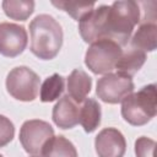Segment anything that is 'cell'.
<instances>
[{
  "label": "cell",
  "mask_w": 157,
  "mask_h": 157,
  "mask_svg": "<svg viewBox=\"0 0 157 157\" xmlns=\"http://www.w3.org/2000/svg\"><path fill=\"white\" fill-rule=\"evenodd\" d=\"M141 21L140 4L132 0L114 1L110 6L101 5L96 9V38L109 39L124 47L128 44L134 27Z\"/></svg>",
  "instance_id": "6da1fadb"
},
{
  "label": "cell",
  "mask_w": 157,
  "mask_h": 157,
  "mask_svg": "<svg viewBox=\"0 0 157 157\" xmlns=\"http://www.w3.org/2000/svg\"><path fill=\"white\" fill-rule=\"evenodd\" d=\"M31 52L42 60L54 59L63 45V29L50 15L40 13L29 23Z\"/></svg>",
  "instance_id": "7a4b0ae2"
},
{
  "label": "cell",
  "mask_w": 157,
  "mask_h": 157,
  "mask_svg": "<svg viewBox=\"0 0 157 157\" xmlns=\"http://www.w3.org/2000/svg\"><path fill=\"white\" fill-rule=\"evenodd\" d=\"M157 113L156 85L144 86L140 91L130 93L121 101V115L134 126L147 124Z\"/></svg>",
  "instance_id": "3957f363"
},
{
  "label": "cell",
  "mask_w": 157,
  "mask_h": 157,
  "mask_svg": "<svg viewBox=\"0 0 157 157\" xmlns=\"http://www.w3.org/2000/svg\"><path fill=\"white\" fill-rule=\"evenodd\" d=\"M121 53V47L115 42L109 39H98L88 47L85 55V64L93 74L105 75L115 69Z\"/></svg>",
  "instance_id": "277c9868"
},
{
  "label": "cell",
  "mask_w": 157,
  "mask_h": 157,
  "mask_svg": "<svg viewBox=\"0 0 157 157\" xmlns=\"http://www.w3.org/2000/svg\"><path fill=\"white\" fill-rule=\"evenodd\" d=\"M39 76L27 66L13 67L6 77L7 92L18 101H34L39 92Z\"/></svg>",
  "instance_id": "5b68a950"
},
{
  "label": "cell",
  "mask_w": 157,
  "mask_h": 157,
  "mask_svg": "<svg viewBox=\"0 0 157 157\" xmlns=\"http://www.w3.org/2000/svg\"><path fill=\"white\" fill-rule=\"evenodd\" d=\"M54 136V129L44 120H26L20 129V142L25 151L32 156L42 153L44 145Z\"/></svg>",
  "instance_id": "8992f818"
},
{
  "label": "cell",
  "mask_w": 157,
  "mask_h": 157,
  "mask_svg": "<svg viewBox=\"0 0 157 157\" xmlns=\"http://www.w3.org/2000/svg\"><path fill=\"white\" fill-rule=\"evenodd\" d=\"M134 82L131 77L120 74H105L97 81L96 94L98 98L109 104L120 103L126 96L132 93Z\"/></svg>",
  "instance_id": "52a82bcc"
},
{
  "label": "cell",
  "mask_w": 157,
  "mask_h": 157,
  "mask_svg": "<svg viewBox=\"0 0 157 157\" xmlns=\"http://www.w3.org/2000/svg\"><path fill=\"white\" fill-rule=\"evenodd\" d=\"M27 32L23 26L11 22L0 23V54L7 58L20 55L27 47Z\"/></svg>",
  "instance_id": "ba28073f"
},
{
  "label": "cell",
  "mask_w": 157,
  "mask_h": 157,
  "mask_svg": "<svg viewBox=\"0 0 157 157\" xmlns=\"http://www.w3.org/2000/svg\"><path fill=\"white\" fill-rule=\"evenodd\" d=\"M94 147L98 157H123L126 151V141L118 129L105 128L96 136Z\"/></svg>",
  "instance_id": "9c48e42d"
},
{
  "label": "cell",
  "mask_w": 157,
  "mask_h": 157,
  "mask_svg": "<svg viewBox=\"0 0 157 157\" xmlns=\"http://www.w3.org/2000/svg\"><path fill=\"white\" fill-rule=\"evenodd\" d=\"M78 112L80 107L70 97H61L53 108L52 118L56 126L60 129H72L78 124Z\"/></svg>",
  "instance_id": "30bf717a"
},
{
  "label": "cell",
  "mask_w": 157,
  "mask_h": 157,
  "mask_svg": "<svg viewBox=\"0 0 157 157\" xmlns=\"http://www.w3.org/2000/svg\"><path fill=\"white\" fill-rule=\"evenodd\" d=\"M92 88V78L81 69H75L67 77V92L76 103L83 102Z\"/></svg>",
  "instance_id": "8fae6325"
},
{
  "label": "cell",
  "mask_w": 157,
  "mask_h": 157,
  "mask_svg": "<svg viewBox=\"0 0 157 157\" xmlns=\"http://www.w3.org/2000/svg\"><path fill=\"white\" fill-rule=\"evenodd\" d=\"M157 40V26L156 22H142L135 34L132 36L130 44L131 48L141 52H153L156 49Z\"/></svg>",
  "instance_id": "7c38bea8"
},
{
  "label": "cell",
  "mask_w": 157,
  "mask_h": 157,
  "mask_svg": "<svg viewBox=\"0 0 157 157\" xmlns=\"http://www.w3.org/2000/svg\"><path fill=\"white\" fill-rule=\"evenodd\" d=\"M145 61H146V53L139 49L130 48L129 50L121 53V56L119 58L115 65L117 74H120L126 77H132L142 67Z\"/></svg>",
  "instance_id": "4fadbf2b"
},
{
  "label": "cell",
  "mask_w": 157,
  "mask_h": 157,
  "mask_svg": "<svg viewBox=\"0 0 157 157\" xmlns=\"http://www.w3.org/2000/svg\"><path fill=\"white\" fill-rule=\"evenodd\" d=\"M101 105L93 98H86L80 107L78 123L86 132H93L101 124Z\"/></svg>",
  "instance_id": "5bb4252c"
},
{
  "label": "cell",
  "mask_w": 157,
  "mask_h": 157,
  "mask_svg": "<svg viewBox=\"0 0 157 157\" xmlns=\"http://www.w3.org/2000/svg\"><path fill=\"white\" fill-rule=\"evenodd\" d=\"M40 155L43 157H77V151L70 140L59 135L53 136L44 145Z\"/></svg>",
  "instance_id": "9a60e30c"
},
{
  "label": "cell",
  "mask_w": 157,
  "mask_h": 157,
  "mask_svg": "<svg viewBox=\"0 0 157 157\" xmlns=\"http://www.w3.org/2000/svg\"><path fill=\"white\" fill-rule=\"evenodd\" d=\"M1 5L5 15L16 21H26L34 11L32 0H4Z\"/></svg>",
  "instance_id": "2e32d148"
},
{
  "label": "cell",
  "mask_w": 157,
  "mask_h": 157,
  "mask_svg": "<svg viewBox=\"0 0 157 157\" xmlns=\"http://www.w3.org/2000/svg\"><path fill=\"white\" fill-rule=\"evenodd\" d=\"M64 77L59 74H53L52 76L47 77L42 86L39 92V98L42 102H53L56 101L64 92Z\"/></svg>",
  "instance_id": "e0dca14e"
},
{
  "label": "cell",
  "mask_w": 157,
  "mask_h": 157,
  "mask_svg": "<svg viewBox=\"0 0 157 157\" xmlns=\"http://www.w3.org/2000/svg\"><path fill=\"white\" fill-rule=\"evenodd\" d=\"M52 4L67 12L76 21H80L85 15H87L94 7L93 2L88 4V2H71V1H52Z\"/></svg>",
  "instance_id": "ac0fdd59"
},
{
  "label": "cell",
  "mask_w": 157,
  "mask_h": 157,
  "mask_svg": "<svg viewBox=\"0 0 157 157\" xmlns=\"http://www.w3.org/2000/svg\"><path fill=\"white\" fill-rule=\"evenodd\" d=\"M155 148H156V141L141 136L135 141V153L136 157H155Z\"/></svg>",
  "instance_id": "d6986e66"
},
{
  "label": "cell",
  "mask_w": 157,
  "mask_h": 157,
  "mask_svg": "<svg viewBox=\"0 0 157 157\" xmlns=\"http://www.w3.org/2000/svg\"><path fill=\"white\" fill-rule=\"evenodd\" d=\"M15 135V126L12 121L5 115L0 114V147L10 144Z\"/></svg>",
  "instance_id": "ffe728a7"
},
{
  "label": "cell",
  "mask_w": 157,
  "mask_h": 157,
  "mask_svg": "<svg viewBox=\"0 0 157 157\" xmlns=\"http://www.w3.org/2000/svg\"><path fill=\"white\" fill-rule=\"evenodd\" d=\"M32 157H38V156H32Z\"/></svg>",
  "instance_id": "44dd1931"
},
{
  "label": "cell",
  "mask_w": 157,
  "mask_h": 157,
  "mask_svg": "<svg viewBox=\"0 0 157 157\" xmlns=\"http://www.w3.org/2000/svg\"><path fill=\"white\" fill-rule=\"evenodd\" d=\"M0 157H4V156H2V155H0Z\"/></svg>",
  "instance_id": "7402d4cb"
}]
</instances>
